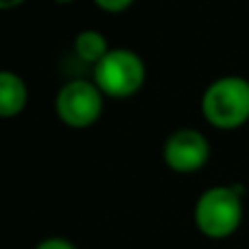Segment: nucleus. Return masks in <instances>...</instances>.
<instances>
[{
  "instance_id": "f03ea898",
  "label": "nucleus",
  "mask_w": 249,
  "mask_h": 249,
  "mask_svg": "<svg viewBox=\"0 0 249 249\" xmlns=\"http://www.w3.org/2000/svg\"><path fill=\"white\" fill-rule=\"evenodd\" d=\"M243 190L238 186L208 188L195 206V223L208 238H228L243 221Z\"/></svg>"
},
{
  "instance_id": "423d86ee",
  "label": "nucleus",
  "mask_w": 249,
  "mask_h": 249,
  "mask_svg": "<svg viewBox=\"0 0 249 249\" xmlns=\"http://www.w3.org/2000/svg\"><path fill=\"white\" fill-rule=\"evenodd\" d=\"M26 99H29V92L22 77H18L11 70H2L0 72V116L11 118L20 114L26 105Z\"/></svg>"
},
{
  "instance_id": "20e7f679",
  "label": "nucleus",
  "mask_w": 249,
  "mask_h": 249,
  "mask_svg": "<svg viewBox=\"0 0 249 249\" xmlns=\"http://www.w3.org/2000/svg\"><path fill=\"white\" fill-rule=\"evenodd\" d=\"M55 109L59 121L68 127H90L99 121L103 112V92L99 90L96 83L74 79L59 90L55 99Z\"/></svg>"
},
{
  "instance_id": "39448f33",
  "label": "nucleus",
  "mask_w": 249,
  "mask_h": 249,
  "mask_svg": "<svg viewBox=\"0 0 249 249\" xmlns=\"http://www.w3.org/2000/svg\"><path fill=\"white\" fill-rule=\"evenodd\" d=\"M210 160V142L197 129H177L164 144V162L171 171L188 175L197 173Z\"/></svg>"
},
{
  "instance_id": "9d476101",
  "label": "nucleus",
  "mask_w": 249,
  "mask_h": 249,
  "mask_svg": "<svg viewBox=\"0 0 249 249\" xmlns=\"http://www.w3.org/2000/svg\"><path fill=\"white\" fill-rule=\"evenodd\" d=\"M24 0H0V7L2 9H13V7H20Z\"/></svg>"
},
{
  "instance_id": "6e6552de",
  "label": "nucleus",
  "mask_w": 249,
  "mask_h": 249,
  "mask_svg": "<svg viewBox=\"0 0 249 249\" xmlns=\"http://www.w3.org/2000/svg\"><path fill=\"white\" fill-rule=\"evenodd\" d=\"M94 2L107 13H121L124 9L131 7L133 0H94Z\"/></svg>"
},
{
  "instance_id": "9b49d317",
  "label": "nucleus",
  "mask_w": 249,
  "mask_h": 249,
  "mask_svg": "<svg viewBox=\"0 0 249 249\" xmlns=\"http://www.w3.org/2000/svg\"><path fill=\"white\" fill-rule=\"evenodd\" d=\"M57 2H72V0H57Z\"/></svg>"
},
{
  "instance_id": "0eeeda50",
  "label": "nucleus",
  "mask_w": 249,
  "mask_h": 249,
  "mask_svg": "<svg viewBox=\"0 0 249 249\" xmlns=\"http://www.w3.org/2000/svg\"><path fill=\"white\" fill-rule=\"evenodd\" d=\"M112 48L107 46V39L105 35H101L99 31H81L74 39V53L79 55V59L86 61V64H99Z\"/></svg>"
},
{
  "instance_id": "f257e3e1",
  "label": "nucleus",
  "mask_w": 249,
  "mask_h": 249,
  "mask_svg": "<svg viewBox=\"0 0 249 249\" xmlns=\"http://www.w3.org/2000/svg\"><path fill=\"white\" fill-rule=\"evenodd\" d=\"M201 114L216 129H236L249 121V81L243 77H221L206 88Z\"/></svg>"
},
{
  "instance_id": "1a4fd4ad",
  "label": "nucleus",
  "mask_w": 249,
  "mask_h": 249,
  "mask_svg": "<svg viewBox=\"0 0 249 249\" xmlns=\"http://www.w3.org/2000/svg\"><path fill=\"white\" fill-rule=\"evenodd\" d=\"M35 249H74V245L70 241H66V238H46Z\"/></svg>"
},
{
  "instance_id": "7ed1b4c3",
  "label": "nucleus",
  "mask_w": 249,
  "mask_h": 249,
  "mask_svg": "<svg viewBox=\"0 0 249 249\" xmlns=\"http://www.w3.org/2000/svg\"><path fill=\"white\" fill-rule=\"evenodd\" d=\"M146 77L144 61L129 48H112L94 66V83L105 96L127 99L142 88Z\"/></svg>"
}]
</instances>
